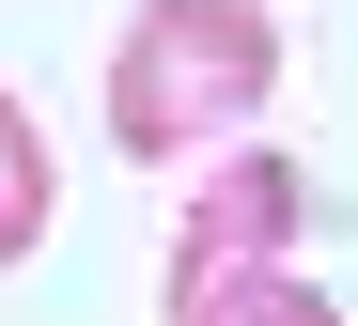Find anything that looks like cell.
I'll use <instances>...</instances> for the list:
<instances>
[{
  "label": "cell",
  "instance_id": "obj_4",
  "mask_svg": "<svg viewBox=\"0 0 358 326\" xmlns=\"http://www.w3.org/2000/svg\"><path fill=\"white\" fill-rule=\"evenodd\" d=\"M47 218H63V156H47V124L0 94V265H16V249H47Z\"/></svg>",
  "mask_w": 358,
  "mask_h": 326
},
{
  "label": "cell",
  "instance_id": "obj_3",
  "mask_svg": "<svg viewBox=\"0 0 358 326\" xmlns=\"http://www.w3.org/2000/svg\"><path fill=\"white\" fill-rule=\"evenodd\" d=\"M171 326H343L296 265H203V280H171Z\"/></svg>",
  "mask_w": 358,
  "mask_h": 326
},
{
  "label": "cell",
  "instance_id": "obj_1",
  "mask_svg": "<svg viewBox=\"0 0 358 326\" xmlns=\"http://www.w3.org/2000/svg\"><path fill=\"white\" fill-rule=\"evenodd\" d=\"M280 94V16L265 0H141L109 47V140L125 156H203Z\"/></svg>",
  "mask_w": 358,
  "mask_h": 326
},
{
  "label": "cell",
  "instance_id": "obj_2",
  "mask_svg": "<svg viewBox=\"0 0 358 326\" xmlns=\"http://www.w3.org/2000/svg\"><path fill=\"white\" fill-rule=\"evenodd\" d=\"M296 218H312L296 156H218L187 233H171V280H203V265H296Z\"/></svg>",
  "mask_w": 358,
  "mask_h": 326
}]
</instances>
